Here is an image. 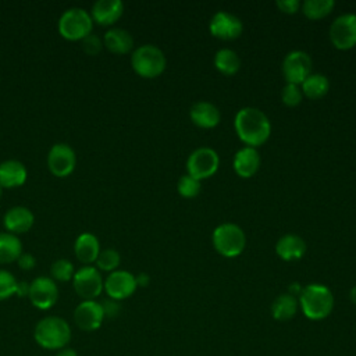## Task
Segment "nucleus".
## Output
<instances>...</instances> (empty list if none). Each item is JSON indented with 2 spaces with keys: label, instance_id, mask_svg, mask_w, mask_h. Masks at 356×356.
Segmentation results:
<instances>
[{
  "label": "nucleus",
  "instance_id": "nucleus-26",
  "mask_svg": "<svg viewBox=\"0 0 356 356\" xmlns=\"http://www.w3.org/2000/svg\"><path fill=\"white\" fill-rule=\"evenodd\" d=\"M214 67L224 75H235L241 68V58L232 49L222 47L214 54Z\"/></svg>",
  "mask_w": 356,
  "mask_h": 356
},
{
  "label": "nucleus",
  "instance_id": "nucleus-13",
  "mask_svg": "<svg viewBox=\"0 0 356 356\" xmlns=\"http://www.w3.org/2000/svg\"><path fill=\"white\" fill-rule=\"evenodd\" d=\"M209 29L214 38L222 40H234L242 35L243 24L235 14L221 10L211 17Z\"/></svg>",
  "mask_w": 356,
  "mask_h": 356
},
{
  "label": "nucleus",
  "instance_id": "nucleus-28",
  "mask_svg": "<svg viewBox=\"0 0 356 356\" xmlns=\"http://www.w3.org/2000/svg\"><path fill=\"white\" fill-rule=\"evenodd\" d=\"M335 7L334 0H305L300 10L309 19H321L328 15Z\"/></svg>",
  "mask_w": 356,
  "mask_h": 356
},
{
  "label": "nucleus",
  "instance_id": "nucleus-20",
  "mask_svg": "<svg viewBox=\"0 0 356 356\" xmlns=\"http://www.w3.org/2000/svg\"><path fill=\"white\" fill-rule=\"evenodd\" d=\"M124 13L121 0H97L92 6L90 17L100 25H111L120 19Z\"/></svg>",
  "mask_w": 356,
  "mask_h": 356
},
{
  "label": "nucleus",
  "instance_id": "nucleus-22",
  "mask_svg": "<svg viewBox=\"0 0 356 356\" xmlns=\"http://www.w3.org/2000/svg\"><path fill=\"white\" fill-rule=\"evenodd\" d=\"M103 43L114 54H127L134 47V38L127 29L111 28L104 33Z\"/></svg>",
  "mask_w": 356,
  "mask_h": 356
},
{
  "label": "nucleus",
  "instance_id": "nucleus-31",
  "mask_svg": "<svg viewBox=\"0 0 356 356\" xmlns=\"http://www.w3.org/2000/svg\"><path fill=\"white\" fill-rule=\"evenodd\" d=\"M74 274H75L74 266L67 259H58L53 261L50 266V275L54 281H61V282L70 281L72 280Z\"/></svg>",
  "mask_w": 356,
  "mask_h": 356
},
{
  "label": "nucleus",
  "instance_id": "nucleus-18",
  "mask_svg": "<svg viewBox=\"0 0 356 356\" xmlns=\"http://www.w3.org/2000/svg\"><path fill=\"white\" fill-rule=\"evenodd\" d=\"M3 221L8 232L15 235V234H24L29 231L33 225L35 217L28 207L14 206L6 211Z\"/></svg>",
  "mask_w": 356,
  "mask_h": 356
},
{
  "label": "nucleus",
  "instance_id": "nucleus-23",
  "mask_svg": "<svg viewBox=\"0 0 356 356\" xmlns=\"http://www.w3.org/2000/svg\"><path fill=\"white\" fill-rule=\"evenodd\" d=\"M75 254L78 260H81L85 264L96 261L99 253H100V243L96 235L90 232H82L76 239L74 245Z\"/></svg>",
  "mask_w": 356,
  "mask_h": 356
},
{
  "label": "nucleus",
  "instance_id": "nucleus-27",
  "mask_svg": "<svg viewBox=\"0 0 356 356\" xmlns=\"http://www.w3.org/2000/svg\"><path fill=\"white\" fill-rule=\"evenodd\" d=\"M22 253L19 238L11 232H0V263L7 264L17 261Z\"/></svg>",
  "mask_w": 356,
  "mask_h": 356
},
{
  "label": "nucleus",
  "instance_id": "nucleus-12",
  "mask_svg": "<svg viewBox=\"0 0 356 356\" xmlns=\"http://www.w3.org/2000/svg\"><path fill=\"white\" fill-rule=\"evenodd\" d=\"M76 164L74 149L67 143H56L47 153V167L50 172L58 178L70 175Z\"/></svg>",
  "mask_w": 356,
  "mask_h": 356
},
{
  "label": "nucleus",
  "instance_id": "nucleus-21",
  "mask_svg": "<svg viewBox=\"0 0 356 356\" xmlns=\"http://www.w3.org/2000/svg\"><path fill=\"white\" fill-rule=\"evenodd\" d=\"M26 168L18 160H6L0 163V186L15 188L26 181Z\"/></svg>",
  "mask_w": 356,
  "mask_h": 356
},
{
  "label": "nucleus",
  "instance_id": "nucleus-6",
  "mask_svg": "<svg viewBox=\"0 0 356 356\" xmlns=\"http://www.w3.org/2000/svg\"><path fill=\"white\" fill-rule=\"evenodd\" d=\"M92 26L90 14L81 7L68 8L58 18V32L68 40H82L92 32Z\"/></svg>",
  "mask_w": 356,
  "mask_h": 356
},
{
  "label": "nucleus",
  "instance_id": "nucleus-39",
  "mask_svg": "<svg viewBox=\"0 0 356 356\" xmlns=\"http://www.w3.org/2000/svg\"><path fill=\"white\" fill-rule=\"evenodd\" d=\"M302 289H303V286H300L299 282H292V284H289V286H288V293L292 295V296H295V298H299Z\"/></svg>",
  "mask_w": 356,
  "mask_h": 356
},
{
  "label": "nucleus",
  "instance_id": "nucleus-30",
  "mask_svg": "<svg viewBox=\"0 0 356 356\" xmlns=\"http://www.w3.org/2000/svg\"><path fill=\"white\" fill-rule=\"evenodd\" d=\"M120 261H121V256L120 253L115 250V249H104V250H100L97 259H96V268L100 271H114L118 266H120Z\"/></svg>",
  "mask_w": 356,
  "mask_h": 356
},
{
  "label": "nucleus",
  "instance_id": "nucleus-3",
  "mask_svg": "<svg viewBox=\"0 0 356 356\" xmlns=\"http://www.w3.org/2000/svg\"><path fill=\"white\" fill-rule=\"evenodd\" d=\"M298 303L305 317L318 321L331 314L334 309V295L331 289L323 284H309L303 286Z\"/></svg>",
  "mask_w": 356,
  "mask_h": 356
},
{
  "label": "nucleus",
  "instance_id": "nucleus-24",
  "mask_svg": "<svg viewBox=\"0 0 356 356\" xmlns=\"http://www.w3.org/2000/svg\"><path fill=\"white\" fill-rule=\"evenodd\" d=\"M298 298L286 293L278 295L271 303V316L277 321H288L298 312Z\"/></svg>",
  "mask_w": 356,
  "mask_h": 356
},
{
  "label": "nucleus",
  "instance_id": "nucleus-37",
  "mask_svg": "<svg viewBox=\"0 0 356 356\" xmlns=\"http://www.w3.org/2000/svg\"><path fill=\"white\" fill-rule=\"evenodd\" d=\"M17 263H18V267L21 270H32L36 264V259L31 254V253H21V256L17 259Z\"/></svg>",
  "mask_w": 356,
  "mask_h": 356
},
{
  "label": "nucleus",
  "instance_id": "nucleus-43",
  "mask_svg": "<svg viewBox=\"0 0 356 356\" xmlns=\"http://www.w3.org/2000/svg\"><path fill=\"white\" fill-rule=\"evenodd\" d=\"M1 195H3V188L0 186V197H1Z\"/></svg>",
  "mask_w": 356,
  "mask_h": 356
},
{
  "label": "nucleus",
  "instance_id": "nucleus-35",
  "mask_svg": "<svg viewBox=\"0 0 356 356\" xmlns=\"http://www.w3.org/2000/svg\"><path fill=\"white\" fill-rule=\"evenodd\" d=\"M275 4L280 8V11H282V13L295 14L299 11L302 3L299 0H277Z\"/></svg>",
  "mask_w": 356,
  "mask_h": 356
},
{
  "label": "nucleus",
  "instance_id": "nucleus-15",
  "mask_svg": "<svg viewBox=\"0 0 356 356\" xmlns=\"http://www.w3.org/2000/svg\"><path fill=\"white\" fill-rule=\"evenodd\" d=\"M104 320V313L100 302L82 300L74 310V321L79 330L90 332L100 328Z\"/></svg>",
  "mask_w": 356,
  "mask_h": 356
},
{
  "label": "nucleus",
  "instance_id": "nucleus-7",
  "mask_svg": "<svg viewBox=\"0 0 356 356\" xmlns=\"http://www.w3.org/2000/svg\"><path fill=\"white\" fill-rule=\"evenodd\" d=\"M220 165V157L211 147L202 146L195 149L186 160V171L193 178L202 181L211 177Z\"/></svg>",
  "mask_w": 356,
  "mask_h": 356
},
{
  "label": "nucleus",
  "instance_id": "nucleus-29",
  "mask_svg": "<svg viewBox=\"0 0 356 356\" xmlns=\"http://www.w3.org/2000/svg\"><path fill=\"white\" fill-rule=\"evenodd\" d=\"M202 189V181L193 178L192 175L189 174H185V175H181L178 182H177V191L178 193L182 196V197H186V199H191V197H195L199 195Z\"/></svg>",
  "mask_w": 356,
  "mask_h": 356
},
{
  "label": "nucleus",
  "instance_id": "nucleus-34",
  "mask_svg": "<svg viewBox=\"0 0 356 356\" xmlns=\"http://www.w3.org/2000/svg\"><path fill=\"white\" fill-rule=\"evenodd\" d=\"M102 46H103V43H102L100 38L95 33H89L88 36H85L82 39V49L89 56H96L102 50Z\"/></svg>",
  "mask_w": 356,
  "mask_h": 356
},
{
  "label": "nucleus",
  "instance_id": "nucleus-9",
  "mask_svg": "<svg viewBox=\"0 0 356 356\" xmlns=\"http://www.w3.org/2000/svg\"><path fill=\"white\" fill-rule=\"evenodd\" d=\"M72 285L78 296H81L83 300H95L102 293L104 281L96 267L83 266L75 271Z\"/></svg>",
  "mask_w": 356,
  "mask_h": 356
},
{
  "label": "nucleus",
  "instance_id": "nucleus-11",
  "mask_svg": "<svg viewBox=\"0 0 356 356\" xmlns=\"http://www.w3.org/2000/svg\"><path fill=\"white\" fill-rule=\"evenodd\" d=\"M28 298L35 307L40 310L50 309L58 299V288L56 281L51 277H36L29 284Z\"/></svg>",
  "mask_w": 356,
  "mask_h": 356
},
{
  "label": "nucleus",
  "instance_id": "nucleus-41",
  "mask_svg": "<svg viewBox=\"0 0 356 356\" xmlns=\"http://www.w3.org/2000/svg\"><path fill=\"white\" fill-rule=\"evenodd\" d=\"M56 356H78V353H76V350L75 349H72V348H64V349H60V350H57V353H56Z\"/></svg>",
  "mask_w": 356,
  "mask_h": 356
},
{
  "label": "nucleus",
  "instance_id": "nucleus-16",
  "mask_svg": "<svg viewBox=\"0 0 356 356\" xmlns=\"http://www.w3.org/2000/svg\"><path fill=\"white\" fill-rule=\"evenodd\" d=\"M189 117L195 125L206 129L217 127L221 120L218 107L206 100H200L192 104L189 110Z\"/></svg>",
  "mask_w": 356,
  "mask_h": 356
},
{
  "label": "nucleus",
  "instance_id": "nucleus-1",
  "mask_svg": "<svg viewBox=\"0 0 356 356\" xmlns=\"http://www.w3.org/2000/svg\"><path fill=\"white\" fill-rule=\"evenodd\" d=\"M234 127L238 138L250 147L261 146L271 134L268 117L257 107H243L234 118Z\"/></svg>",
  "mask_w": 356,
  "mask_h": 356
},
{
  "label": "nucleus",
  "instance_id": "nucleus-14",
  "mask_svg": "<svg viewBox=\"0 0 356 356\" xmlns=\"http://www.w3.org/2000/svg\"><path fill=\"white\" fill-rule=\"evenodd\" d=\"M136 280L135 275L125 270H114L111 271L103 285V289L108 295L110 299L122 300L129 298L136 291Z\"/></svg>",
  "mask_w": 356,
  "mask_h": 356
},
{
  "label": "nucleus",
  "instance_id": "nucleus-38",
  "mask_svg": "<svg viewBox=\"0 0 356 356\" xmlns=\"http://www.w3.org/2000/svg\"><path fill=\"white\" fill-rule=\"evenodd\" d=\"M135 280H136L138 286H147L150 282V277L146 273H139L138 275H135Z\"/></svg>",
  "mask_w": 356,
  "mask_h": 356
},
{
  "label": "nucleus",
  "instance_id": "nucleus-40",
  "mask_svg": "<svg viewBox=\"0 0 356 356\" xmlns=\"http://www.w3.org/2000/svg\"><path fill=\"white\" fill-rule=\"evenodd\" d=\"M28 292H29V284L26 282H18L17 285V293L18 296H28Z\"/></svg>",
  "mask_w": 356,
  "mask_h": 356
},
{
  "label": "nucleus",
  "instance_id": "nucleus-5",
  "mask_svg": "<svg viewBox=\"0 0 356 356\" xmlns=\"http://www.w3.org/2000/svg\"><path fill=\"white\" fill-rule=\"evenodd\" d=\"M131 65L142 78L159 76L167 65L163 50L154 44H142L132 51Z\"/></svg>",
  "mask_w": 356,
  "mask_h": 356
},
{
  "label": "nucleus",
  "instance_id": "nucleus-8",
  "mask_svg": "<svg viewBox=\"0 0 356 356\" xmlns=\"http://www.w3.org/2000/svg\"><path fill=\"white\" fill-rule=\"evenodd\" d=\"M330 40L334 47L348 50L356 46V14L345 13L338 15L330 25Z\"/></svg>",
  "mask_w": 356,
  "mask_h": 356
},
{
  "label": "nucleus",
  "instance_id": "nucleus-33",
  "mask_svg": "<svg viewBox=\"0 0 356 356\" xmlns=\"http://www.w3.org/2000/svg\"><path fill=\"white\" fill-rule=\"evenodd\" d=\"M303 99V93L300 89V85H295V83H286L282 88L281 92V100L285 106L288 107H295L298 106Z\"/></svg>",
  "mask_w": 356,
  "mask_h": 356
},
{
  "label": "nucleus",
  "instance_id": "nucleus-42",
  "mask_svg": "<svg viewBox=\"0 0 356 356\" xmlns=\"http://www.w3.org/2000/svg\"><path fill=\"white\" fill-rule=\"evenodd\" d=\"M349 298H350V302H352L353 305H356V285H353V286L350 288Z\"/></svg>",
  "mask_w": 356,
  "mask_h": 356
},
{
  "label": "nucleus",
  "instance_id": "nucleus-36",
  "mask_svg": "<svg viewBox=\"0 0 356 356\" xmlns=\"http://www.w3.org/2000/svg\"><path fill=\"white\" fill-rule=\"evenodd\" d=\"M102 309H103V313H104V318L106 317H115L120 312V303L118 300H114V299H104L102 303Z\"/></svg>",
  "mask_w": 356,
  "mask_h": 356
},
{
  "label": "nucleus",
  "instance_id": "nucleus-10",
  "mask_svg": "<svg viewBox=\"0 0 356 356\" xmlns=\"http://www.w3.org/2000/svg\"><path fill=\"white\" fill-rule=\"evenodd\" d=\"M312 58L306 51H289L282 61V75L286 83L300 85L312 74Z\"/></svg>",
  "mask_w": 356,
  "mask_h": 356
},
{
  "label": "nucleus",
  "instance_id": "nucleus-4",
  "mask_svg": "<svg viewBox=\"0 0 356 356\" xmlns=\"http://www.w3.org/2000/svg\"><path fill=\"white\" fill-rule=\"evenodd\" d=\"M211 242L217 253L232 259L243 252L246 235L239 225L234 222H222L214 228Z\"/></svg>",
  "mask_w": 356,
  "mask_h": 356
},
{
  "label": "nucleus",
  "instance_id": "nucleus-17",
  "mask_svg": "<svg viewBox=\"0 0 356 356\" xmlns=\"http://www.w3.org/2000/svg\"><path fill=\"white\" fill-rule=\"evenodd\" d=\"M234 171L242 178H250L260 167V154L256 147L245 146L239 149L232 160Z\"/></svg>",
  "mask_w": 356,
  "mask_h": 356
},
{
  "label": "nucleus",
  "instance_id": "nucleus-2",
  "mask_svg": "<svg viewBox=\"0 0 356 356\" xmlns=\"http://www.w3.org/2000/svg\"><path fill=\"white\" fill-rule=\"evenodd\" d=\"M71 337L72 332L70 324L58 316L40 318L33 328V339L44 350H60L67 348Z\"/></svg>",
  "mask_w": 356,
  "mask_h": 356
},
{
  "label": "nucleus",
  "instance_id": "nucleus-19",
  "mask_svg": "<svg viewBox=\"0 0 356 356\" xmlns=\"http://www.w3.org/2000/svg\"><path fill=\"white\" fill-rule=\"evenodd\" d=\"M275 253L285 261H293L306 253V242L296 234H285L275 243Z\"/></svg>",
  "mask_w": 356,
  "mask_h": 356
},
{
  "label": "nucleus",
  "instance_id": "nucleus-25",
  "mask_svg": "<svg viewBox=\"0 0 356 356\" xmlns=\"http://www.w3.org/2000/svg\"><path fill=\"white\" fill-rule=\"evenodd\" d=\"M300 89L303 96L312 100L321 99L330 89V81L324 74H310L302 83Z\"/></svg>",
  "mask_w": 356,
  "mask_h": 356
},
{
  "label": "nucleus",
  "instance_id": "nucleus-32",
  "mask_svg": "<svg viewBox=\"0 0 356 356\" xmlns=\"http://www.w3.org/2000/svg\"><path fill=\"white\" fill-rule=\"evenodd\" d=\"M17 285H18V281L10 271L0 270V300L8 299L10 296L15 295Z\"/></svg>",
  "mask_w": 356,
  "mask_h": 356
}]
</instances>
